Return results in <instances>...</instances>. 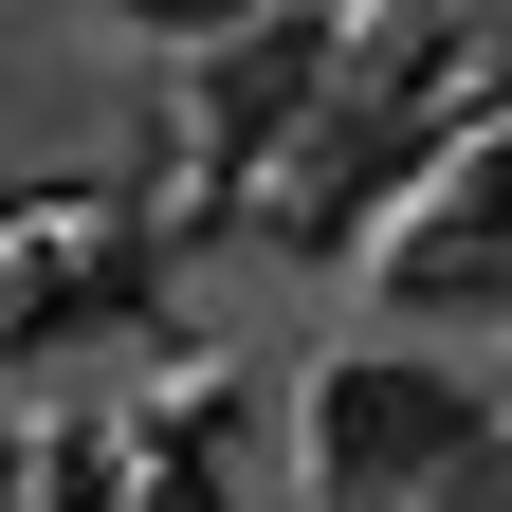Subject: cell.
<instances>
[{
    "instance_id": "cell-1",
    "label": "cell",
    "mask_w": 512,
    "mask_h": 512,
    "mask_svg": "<svg viewBox=\"0 0 512 512\" xmlns=\"http://www.w3.org/2000/svg\"><path fill=\"white\" fill-rule=\"evenodd\" d=\"M494 458H512L494 366H458V348H330L311 366V476H330V512H439Z\"/></svg>"
},
{
    "instance_id": "cell-2",
    "label": "cell",
    "mask_w": 512,
    "mask_h": 512,
    "mask_svg": "<svg viewBox=\"0 0 512 512\" xmlns=\"http://www.w3.org/2000/svg\"><path fill=\"white\" fill-rule=\"evenodd\" d=\"M147 311V238L110 202H19L0 220V348H55V330H110Z\"/></svg>"
},
{
    "instance_id": "cell-3",
    "label": "cell",
    "mask_w": 512,
    "mask_h": 512,
    "mask_svg": "<svg viewBox=\"0 0 512 512\" xmlns=\"http://www.w3.org/2000/svg\"><path fill=\"white\" fill-rule=\"evenodd\" d=\"M311 110H330V0H275V19L202 37V165H275Z\"/></svg>"
},
{
    "instance_id": "cell-4",
    "label": "cell",
    "mask_w": 512,
    "mask_h": 512,
    "mask_svg": "<svg viewBox=\"0 0 512 512\" xmlns=\"http://www.w3.org/2000/svg\"><path fill=\"white\" fill-rule=\"evenodd\" d=\"M110 19H128V37H183V55H202V37H238V19H275V0H110Z\"/></svg>"
},
{
    "instance_id": "cell-5",
    "label": "cell",
    "mask_w": 512,
    "mask_h": 512,
    "mask_svg": "<svg viewBox=\"0 0 512 512\" xmlns=\"http://www.w3.org/2000/svg\"><path fill=\"white\" fill-rule=\"evenodd\" d=\"M439 512H476V494H439ZM494 512H512V494H494Z\"/></svg>"
}]
</instances>
